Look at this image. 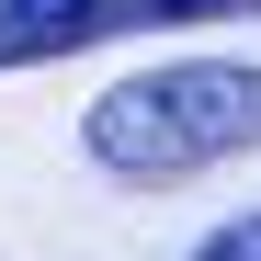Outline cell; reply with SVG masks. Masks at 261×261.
Listing matches in <instances>:
<instances>
[{
	"label": "cell",
	"instance_id": "7a4b0ae2",
	"mask_svg": "<svg viewBox=\"0 0 261 261\" xmlns=\"http://www.w3.org/2000/svg\"><path fill=\"white\" fill-rule=\"evenodd\" d=\"M239 12H261V0H0V68H46L80 46H125V34H193Z\"/></svg>",
	"mask_w": 261,
	"mask_h": 261
},
{
	"label": "cell",
	"instance_id": "3957f363",
	"mask_svg": "<svg viewBox=\"0 0 261 261\" xmlns=\"http://www.w3.org/2000/svg\"><path fill=\"white\" fill-rule=\"evenodd\" d=\"M182 261H261V204H250V216H227V227H204Z\"/></svg>",
	"mask_w": 261,
	"mask_h": 261
},
{
	"label": "cell",
	"instance_id": "6da1fadb",
	"mask_svg": "<svg viewBox=\"0 0 261 261\" xmlns=\"http://www.w3.org/2000/svg\"><path fill=\"white\" fill-rule=\"evenodd\" d=\"M261 148V68L250 57H170L80 114V159L114 182H193Z\"/></svg>",
	"mask_w": 261,
	"mask_h": 261
}]
</instances>
